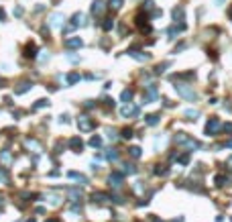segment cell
I'll list each match as a JSON object with an SVG mask.
<instances>
[{"label":"cell","instance_id":"cell-28","mask_svg":"<svg viewBox=\"0 0 232 222\" xmlns=\"http://www.w3.org/2000/svg\"><path fill=\"white\" fill-rule=\"evenodd\" d=\"M122 137H124V139H131V137H132V130H131V128H124V130H122Z\"/></svg>","mask_w":232,"mask_h":222},{"label":"cell","instance_id":"cell-9","mask_svg":"<svg viewBox=\"0 0 232 222\" xmlns=\"http://www.w3.org/2000/svg\"><path fill=\"white\" fill-rule=\"evenodd\" d=\"M102 10H104V2L102 0H96L92 4V15H102Z\"/></svg>","mask_w":232,"mask_h":222},{"label":"cell","instance_id":"cell-24","mask_svg":"<svg viewBox=\"0 0 232 222\" xmlns=\"http://www.w3.org/2000/svg\"><path fill=\"white\" fill-rule=\"evenodd\" d=\"M131 157H140V147H131Z\"/></svg>","mask_w":232,"mask_h":222},{"label":"cell","instance_id":"cell-32","mask_svg":"<svg viewBox=\"0 0 232 222\" xmlns=\"http://www.w3.org/2000/svg\"><path fill=\"white\" fill-rule=\"evenodd\" d=\"M0 179H2V181H6V179H8V175H6L4 169H0Z\"/></svg>","mask_w":232,"mask_h":222},{"label":"cell","instance_id":"cell-20","mask_svg":"<svg viewBox=\"0 0 232 222\" xmlns=\"http://www.w3.org/2000/svg\"><path fill=\"white\" fill-rule=\"evenodd\" d=\"M90 145H92V147H100V145H102V139H100V137H92V139H90Z\"/></svg>","mask_w":232,"mask_h":222},{"label":"cell","instance_id":"cell-10","mask_svg":"<svg viewBox=\"0 0 232 222\" xmlns=\"http://www.w3.org/2000/svg\"><path fill=\"white\" fill-rule=\"evenodd\" d=\"M122 116H128V114H139V108H131V106H124V108L120 110Z\"/></svg>","mask_w":232,"mask_h":222},{"label":"cell","instance_id":"cell-14","mask_svg":"<svg viewBox=\"0 0 232 222\" xmlns=\"http://www.w3.org/2000/svg\"><path fill=\"white\" fill-rule=\"evenodd\" d=\"M106 159H110V161H116V159H118V153H116L114 149H108V151H106Z\"/></svg>","mask_w":232,"mask_h":222},{"label":"cell","instance_id":"cell-26","mask_svg":"<svg viewBox=\"0 0 232 222\" xmlns=\"http://www.w3.org/2000/svg\"><path fill=\"white\" fill-rule=\"evenodd\" d=\"M27 57H35V45H29V47H27Z\"/></svg>","mask_w":232,"mask_h":222},{"label":"cell","instance_id":"cell-4","mask_svg":"<svg viewBox=\"0 0 232 222\" xmlns=\"http://www.w3.org/2000/svg\"><path fill=\"white\" fill-rule=\"evenodd\" d=\"M218 126H220L218 118H210V120H208V124H206V134H210V137H212V134H214V130H216Z\"/></svg>","mask_w":232,"mask_h":222},{"label":"cell","instance_id":"cell-31","mask_svg":"<svg viewBox=\"0 0 232 222\" xmlns=\"http://www.w3.org/2000/svg\"><path fill=\"white\" fill-rule=\"evenodd\" d=\"M124 173H135V167H132L131 163H128V165H124Z\"/></svg>","mask_w":232,"mask_h":222},{"label":"cell","instance_id":"cell-22","mask_svg":"<svg viewBox=\"0 0 232 222\" xmlns=\"http://www.w3.org/2000/svg\"><path fill=\"white\" fill-rule=\"evenodd\" d=\"M77 79H79V75H77V74H69L67 75V84H75Z\"/></svg>","mask_w":232,"mask_h":222},{"label":"cell","instance_id":"cell-25","mask_svg":"<svg viewBox=\"0 0 232 222\" xmlns=\"http://www.w3.org/2000/svg\"><path fill=\"white\" fill-rule=\"evenodd\" d=\"M122 2H124V0H110V6H112V8H120Z\"/></svg>","mask_w":232,"mask_h":222},{"label":"cell","instance_id":"cell-27","mask_svg":"<svg viewBox=\"0 0 232 222\" xmlns=\"http://www.w3.org/2000/svg\"><path fill=\"white\" fill-rule=\"evenodd\" d=\"M43 106H47V100H37V104H35L33 108H43Z\"/></svg>","mask_w":232,"mask_h":222},{"label":"cell","instance_id":"cell-21","mask_svg":"<svg viewBox=\"0 0 232 222\" xmlns=\"http://www.w3.org/2000/svg\"><path fill=\"white\" fill-rule=\"evenodd\" d=\"M102 27H104V31H110L114 27V23H112V19H106V23H102Z\"/></svg>","mask_w":232,"mask_h":222},{"label":"cell","instance_id":"cell-37","mask_svg":"<svg viewBox=\"0 0 232 222\" xmlns=\"http://www.w3.org/2000/svg\"><path fill=\"white\" fill-rule=\"evenodd\" d=\"M0 19H4V12H2V10H0Z\"/></svg>","mask_w":232,"mask_h":222},{"label":"cell","instance_id":"cell-5","mask_svg":"<svg viewBox=\"0 0 232 222\" xmlns=\"http://www.w3.org/2000/svg\"><path fill=\"white\" fill-rule=\"evenodd\" d=\"M108 181H110L112 188H120V186H122V175H120V173H112Z\"/></svg>","mask_w":232,"mask_h":222},{"label":"cell","instance_id":"cell-15","mask_svg":"<svg viewBox=\"0 0 232 222\" xmlns=\"http://www.w3.org/2000/svg\"><path fill=\"white\" fill-rule=\"evenodd\" d=\"M159 122V114H149L147 116V124H157Z\"/></svg>","mask_w":232,"mask_h":222},{"label":"cell","instance_id":"cell-3","mask_svg":"<svg viewBox=\"0 0 232 222\" xmlns=\"http://www.w3.org/2000/svg\"><path fill=\"white\" fill-rule=\"evenodd\" d=\"M63 15H59V12H55V15H51V19H49V23H51V27H55V29H59V27H63Z\"/></svg>","mask_w":232,"mask_h":222},{"label":"cell","instance_id":"cell-16","mask_svg":"<svg viewBox=\"0 0 232 222\" xmlns=\"http://www.w3.org/2000/svg\"><path fill=\"white\" fill-rule=\"evenodd\" d=\"M27 90H31V84H29V82L20 84V88H16V94H23V92H27Z\"/></svg>","mask_w":232,"mask_h":222},{"label":"cell","instance_id":"cell-11","mask_svg":"<svg viewBox=\"0 0 232 222\" xmlns=\"http://www.w3.org/2000/svg\"><path fill=\"white\" fill-rule=\"evenodd\" d=\"M69 177H71V179H77V181H82V183H86V177H84L82 173H75V171H69Z\"/></svg>","mask_w":232,"mask_h":222},{"label":"cell","instance_id":"cell-30","mask_svg":"<svg viewBox=\"0 0 232 222\" xmlns=\"http://www.w3.org/2000/svg\"><path fill=\"white\" fill-rule=\"evenodd\" d=\"M185 116H189V118H195V116H198V112H195V110H185Z\"/></svg>","mask_w":232,"mask_h":222},{"label":"cell","instance_id":"cell-19","mask_svg":"<svg viewBox=\"0 0 232 222\" xmlns=\"http://www.w3.org/2000/svg\"><path fill=\"white\" fill-rule=\"evenodd\" d=\"M108 196L106 194H94V202H106Z\"/></svg>","mask_w":232,"mask_h":222},{"label":"cell","instance_id":"cell-34","mask_svg":"<svg viewBox=\"0 0 232 222\" xmlns=\"http://www.w3.org/2000/svg\"><path fill=\"white\" fill-rule=\"evenodd\" d=\"M108 139H110V141H116V133L114 130H108Z\"/></svg>","mask_w":232,"mask_h":222},{"label":"cell","instance_id":"cell-12","mask_svg":"<svg viewBox=\"0 0 232 222\" xmlns=\"http://www.w3.org/2000/svg\"><path fill=\"white\" fill-rule=\"evenodd\" d=\"M69 145H71V147L75 149V151H79V149H82V141H79L77 137H73L71 141H69Z\"/></svg>","mask_w":232,"mask_h":222},{"label":"cell","instance_id":"cell-13","mask_svg":"<svg viewBox=\"0 0 232 222\" xmlns=\"http://www.w3.org/2000/svg\"><path fill=\"white\" fill-rule=\"evenodd\" d=\"M131 98H132V92H131V90H124V92L120 94V102H128Z\"/></svg>","mask_w":232,"mask_h":222},{"label":"cell","instance_id":"cell-2","mask_svg":"<svg viewBox=\"0 0 232 222\" xmlns=\"http://www.w3.org/2000/svg\"><path fill=\"white\" fill-rule=\"evenodd\" d=\"M77 126H79V130H92V128H94V122L88 118V116H79Z\"/></svg>","mask_w":232,"mask_h":222},{"label":"cell","instance_id":"cell-36","mask_svg":"<svg viewBox=\"0 0 232 222\" xmlns=\"http://www.w3.org/2000/svg\"><path fill=\"white\" fill-rule=\"evenodd\" d=\"M2 206H4V198L0 196V208H2Z\"/></svg>","mask_w":232,"mask_h":222},{"label":"cell","instance_id":"cell-18","mask_svg":"<svg viewBox=\"0 0 232 222\" xmlns=\"http://www.w3.org/2000/svg\"><path fill=\"white\" fill-rule=\"evenodd\" d=\"M131 55L135 57V59H139V61H147V59H149V55H147V53H131Z\"/></svg>","mask_w":232,"mask_h":222},{"label":"cell","instance_id":"cell-6","mask_svg":"<svg viewBox=\"0 0 232 222\" xmlns=\"http://www.w3.org/2000/svg\"><path fill=\"white\" fill-rule=\"evenodd\" d=\"M157 88H155V86H151L149 90H147V96H145V104H149L151 100H157Z\"/></svg>","mask_w":232,"mask_h":222},{"label":"cell","instance_id":"cell-38","mask_svg":"<svg viewBox=\"0 0 232 222\" xmlns=\"http://www.w3.org/2000/svg\"><path fill=\"white\" fill-rule=\"evenodd\" d=\"M216 2H218V4H220V2H224V0H216Z\"/></svg>","mask_w":232,"mask_h":222},{"label":"cell","instance_id":"cell-23","mask_svg":"<svg viewBox=\"0 0 232 222\" xmlns=\"http://www.w3.org/2000/svg\"><path fill=\"white\" fill-rule=\"evenodd\" d=\"M27 147H29V149H35V151H39V149H41L37 141H27Z\"/></svg>","mask_w":232,"mask_h":222},{"label":"cell","instance_id":"cell-35","mask_svg":"<svg viewBox=\"0 0 232 222\" xmlns=\"http://www.w3.org/2000/svg\"><path fill=\"white\" fill-rule=\"evenodd\" d=\"M224 130H226V133H232V122H228V124H224Z\"/></svg>","mask_w":232,"mask_h":222},{"label":"cell","instance_id":"cell-7","mask_svg":"<svg viewBox=\"0 0 232 222\" xmlns=\"http://www.w3.org/2000/svg\"><path fill=\"white\" fill-rule=\"evenodd\" d=\"M65 47L77 49V47H82V39H79V37H71V39H67V41H65Z\"/></svg>","mask_w":232,"mask_h":222},{"label":"cell","instance_id":"cell-17","mask_svg":"<svg viewBox=\"0 0 232 222\" xmlns=\"http://www.w3.org/2000/svg\"><path fill=\"white\" fill-rule=\"evenodd\" d=\"M171 15H173L175 20H179L181 16H183V8H173V12H171Z\"/></svg>","mask_w":232,"mask_h":222},{"label":"cell","instance_id":"cell-1","mask_svg":"<svg viewBox=\"0 0 232 222\" xmlns=\"http://www.w3.org/2000/svg\"><path fill=\"white\" fill-rule=\"evenodd\" d=\"M175 88H177V92L183 96V98H187V100H195V94H193V92H191V90H189L185 84H177Z\"/></svg>","mask_w":232,"mask_h":222},{"label":"cell","instance_id":"cell-33","mask_svg":"<svg viewBox=\"0 0 232 222\" xmlns=\"http://www.w3.org/2000/svg\"><path fill=\"white\" fill-rule=\"evenodd\" d=\"M153 4H155L153 0H145V10H149V8H151V6H153Z\"/></svg>","mask_w":232,"mask_h":222},{"label":"cell","instance_id":"cell-40","mask_svg":"<svg viewBox=\"0 0 232 222\" xmlns=\"http://www.w3.org/2000/svg\"><path fill=\"white\" fill-rule=\"evenodd\" d=\"M230 16H232V8H230Z\"/></svg>","mask_w":232,"mask_h":222},{"label":"cell","instance_id":"cell-29","mask_svg":"<svg viewBox=\"0 0 232 222\" xmlns=\"http://www.w3.org/2000/svg\"><path fill=\"white\" fill-rule=\"evenodd\" d=\"M224 181H226L224 175H216V183H218V186H224Z\"/></svg>","mask_w":232,"mask_h":222},{"label":"cell","instance_id":"cell-39","mask_svg":"<svg viewBox=\"0 0 232 222\" xmlns=\"http://www.w3.org/2000/svg\"><path fill=\"white\" fill-rule=\"evenodd\" d=\"M47 222H57V220H47Z\"/></svg>","mask_w":232,"mask_h":222},{"label":"cell","instance_id":"cell-8","mask_svg":"<svg viewBox=\"0 0 232 222\" xmlns=\"http://www.w3.org/2000/svg\"><path fill=\"white\" fill-rule=\"evenodd\" d=\"M183 29H185V23H177V25H173L171 29H167V35H169V37H173L175 33H179V31H183Z\"/></svg>","mask_w":232,"mask_h":222}]
</instances>
